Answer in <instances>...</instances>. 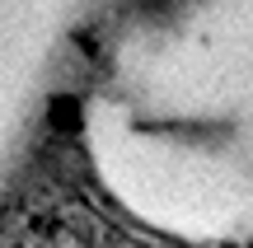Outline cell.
I'll return each mask as SVG.
<instances>
[{
	"instance_id": "obj_1",
	"label": "cell",
	"mask_w": 253,
	"mask_h": 248,
	"mask_svg": "<svg viewBox=\"0 0 253 248\" xmlns=\"http://www.w3.org/2000/svg\"><path fill=\"white\" fill-rule=\"evenodd\" d=\"M80 145L150 234L253 248V0H160L103 33Z\"/></svg>"
},
{
	"instance_id": "obj_2",
	"label": "cell",
	"mask_w": 253,
	"mask_h": 248,
	"mask_svg": "<svg viewBox=\"0 0 253 248\" xmlns=\"http://www.w3.org/2000/svg\"><path fill=\"white\" fill-rule=\"evenodd\" d=\"M118 0H0V192L28 164L56 103L80 94Z\"/></svg>"
}]
</instances>
